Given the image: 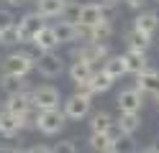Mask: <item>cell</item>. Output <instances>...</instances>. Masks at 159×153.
Here are the masks:
<instances>
[{"instance_id": "cell-1", "label": "cell", "mask_w": 159, "mask_h": 153, "mask_svg": "<svg viewBox=\"0 0 159 153\" xmlns=\"http://www.w3.org/2000/svg\"><path fill=\"white\" fill-rule=\"evenodd\" d=\"M39 61V51L31 54V51H13L3 59V74H13V77H28L36 69Z\"/></svg>"}, {"instance_id": "cell-2", "label": "cell", "mask_w": 159, "mask_h": 153, "mask_svg": "<svg viewBox=\"0 0 159 153\" xmlns=\"http://www.w3.org/2000/svg\"><path fill=\"white\" fill-rule=\"evenodd\" d=\"M67 125V115L64 110L52 107V110H39L36 112V120H34V128L44 135H59Z\"/></svg>"}, {"instance_id": "cell-3", "label": "cell", "mask_w": 159, "mask_h": 153, "mask_svg": "<svg viewBox=\"0 0 159 153\" xmlns=\"http://www.w3.org/2000/svg\"><path fill=\"white\" fill-rule=\"evenodd\" d=\"M41 26H44V18L36 13H26V15H21L16 20V36H18V44H31L34 41V36L41 31Z\"/></svg>"}, {"instance_id": "cell-4", "label": "cell", "mask_w": 159, "mask_h": 153, "mask_svg": "<svg viewBox=\"0 0 159 153\" xmlns=\"http://www.w3.org/2000/svg\"><path fill=\"white\" fill-rule=\"evenodd\" d=\"M64 115L67 120H82L90 115V110H93V97H87V95H80V92H75V95H69L64 102Z\"/></svg>"}, {"instance_id": "cell-5", "label": "cell", "mask_w": 159, "mask_h": 153, "mask_svg": "<svg viewBox=\"0 0 159 153\" xmlns=\"http://www.w3.org/2000/svg\"><path fill=\"white\" fill-rule=\"evenodd\" d=\"M31 102H34L36 110H52V107H59L62 95H59L57 87L41 84V87H31Z\"/></svg>"}, {"instance_id": "cell-6", "label": "cell", "mask_w": 159, "mask_h": 153, "mask_svg": "<svg viewBox=\"0 0 159 153\" xmlns=\"http://www.w3.org/2000/svg\"><path fill=\"white\" fill-rule=\"evenodd\" d=\"M36 69H39V74H41V77L57 79V77H62V71H64V59L59 56L57 51H44V54H39Z\"/></svg>"}, {"instance_id": "cell-7", "label": "cell", "mask_w": 159, "mask_h": 153, "mask_svg": "<svg viewBox=\"0 0 159 153\" xmlns=\"http://www.w3.org/2000/svg\"><path fill=\"white\" fill-rule=\"evenodd\" d=\"M3 110L13 112V115H21V117H28V115L36 110L34 102H31V89H28V92H16V95H8Z\"/></svg>"}, {"instance_id": "cell-8", "label": "cell", "mask_w": 159, "mask_h": 153, "mask_svg": "<svg viewBox=\"0 0 159 153\" xmlns=\"http://www.w3.org/2000/svg\"><path fill=\"white\" fill-rule=\"evenodd\" d=\"M116 102H118V110H121V112H141V107H144V95H141L136 87L121 89V92H118V97H116Z\"/></svg>"}, {"instance_id": "cell-9", "label": "cell", "mask_w": 159, "mask_h": 153, "mask_svg": "<svg viewBox=\"0 0 159 153\" xmlns=\"http://www.w3.org/2000/svg\"><path fill=\"white\" fill-rule=\"evenodd\" d=\"M23 128H26V117L13 115L8 110H0V135L3 138H16Z\"/></svg>"}, {"instance_id": "cell-10", "label": "cell", "mask_w": 159, "mask_h": 153, "mask_svg": "<svg viewBox=\"0 0 159 153\" xmlns=\"http://www.w3.org/2000/svg\"><path fill=\"white\" fill-rule=\"evenodd\" d=\"M141 95H157L159 92V71L149 66L146 71H141V74H136V84H134Z\"/></svg>"}, {"instance_id": "cell-11", "label": "cell", "mask_w": 159, "mask_h": 153, "mask_svg": "<svg viewBox=\"0 0 159 153\" xmlns=\"http://www.w3.org/2000/svg\"><path fill=\"white\" fill-rule=\"evenodd\" d=\"M134 28L144 31L146 36H154L159 28V13L157 10H139V15L134 18Z\"/></svg>"}, {"instance_id": "cell-12", "label": "cell", "mask_w": 159, "mask_h": 153, "mask_svg": "<svg viewBox=\"0 0 159 153\" xmlns=\"http://www.w3.org/2000/svg\"><path fill=\"white\" fill-rule=\"evenodd\" d=\"M31 44L36 46L39 54H44V51H54V49L59 46V41H57V36H54V28L44 23V26H41V31H39V33L34 36Z\"/></svg>"}, {"instance_id": "cell-13", "label": "cell", "mask_w": 159, "mask_h": 153, "mask_svg": "<svg viewBox=\"0 0 159 153\" xmlns=\"http://www.w3.org/2000/svg\"><path fill=\"white\" fill-rule=\"evenodd\" d=\"M105 15H103V3H85L82 5V10H80V20L77 23L80 26H95V23H100ZM108 20V18H105Z\"/></svg>"}, {"instance_id": "cell-14", "label": "cell", "mask_w": 159, "mask_h": 153, "mask_svg": "<svg viewBox=\"0 0 159 153\" xmlns=\"http://www.w3.org/2000/svg\"><path fill=\"white\" fill-rule=\"evenodd\" d=\"M123 59H126V71H128V74H134V77L149 69L146 51H131V49H128L126 54H123Z\"/></svg>"}, {"instance_id": "cell-15", "label": "cell", "mask_w": 159, "mask_h": 153, "mask_svg": "<svg viewBox=\"0 0 159 153\" xmlns=\"http://www.w3.org/2000/svg\"><path fill=\"white\" fill-rule=\"evenodd\" d=\"M67 5V0H36V13L44 20L52 18H62V10Z\"/></svg>"}, {"instance_id": "cell-16", "label": "cell", "mask_w": 159, "mask_h": 153, "mask_svg": "<svg viewBox=\"0 0 159 153\" xmlns=\"http://www.w3.org/2000/svg\"><path fill=\"white\" fill-rule=\"evenodd\" d=\"M103 71H105V74H111L113 79H121L123 74H128V71H126V59H123V54H108V56L103 59Z\"/></svg>"}, {"instance_id": "cell-17", "label": "cell", "mask_w": 159, "mask_h": 153, "mask_svg": "<svg viewBox=\"0 0 159 153\" xmlns=\"http://www.w3.org/2000/svg\"><path fill=\"white\" fill-rule=\"evenodd\" d=\"M93 71H95V64H90V61H85V59H75L72 64H69V79L75 82H87L93 77Z\"/></svg>"}, {"instance_id": "cell-18", "label": "cell", "mask_w": 159, "mask_h": 153, "mask_svg": "<svg viewBox=\"0 0 159 153\" xmlns=\"http://www.w3.org/2000/svg\"><path fill=\"white\" fill-rule=\"evenodd\" d=\"M54 36L59 44H75L77 41V23H69V20H59V23L52 26Z\"/></svg>"}, {"instance_id": "cell-19", "label": "cell", "mask_w": 159, "mask_h": 153, "mask_svg": "<svg viewBox=\"0 0 159 153\" xmlns=\"http://www.w3.org/2000/svg\"><path fill=\"white\" fill-rule=\"evenodd\" d=\"M0 87H3L5 95H16V92H28L31 89V84H28L26 77H13V74H3Z\"/></svg>"}, {"instance_id": "cell-20", "label": "cell", "mask_w": 159, "mask_h": 153, "mask_svg": "<svg viewBox=\"0 0 159 153\" xmlns=\"http://www.w3.org/2000/svg\"><path fill=\"white\" fill-rule=\"evenodd\" d=\"M149 44H152V36H146L144 31H139V28L126 31V46L131 51H146Z\"/></svg>"}, {"instance_id": "cell-21", "label": "cell", "mask_w": 159, "mask_h": 153, "mask_svg": "<svg viewBox=\"0 0 159 153\" xmlns=\"http://www.w3.org/2000/svg\"><path fill=\"white\" fill-rule=\"evenodd\" d=\"M87 82H90V89H93V95H103V92H108V89L113 87V82H116V79H113L111 74H105L103 69H100V71L95 69V71H93V77L87 79Z\"/></svg>"}, {"instance_id": "cell-22", "label": "cell", "mask_w": 159, "mask_h": 153, "mask_svg": "<svg viewBox=\"0 0 159 153\" xmlns=\"http://www.w3.org/2000/svg\"><path fill=\"white\" fill-rule=\"evenodd\" d=\"M116 122H118V128H121L126 135H134V133L141 128V112H121Z\"/></svg>"}, {"instance_id": "cell-23", "label": "cell", "mask_w": 159, "mask_h": 153, "mask_svg": "<svg viewBox=\"0 0 159 153\" xmlns=\"http://www.w3.org/2000/svg\"><path fill=\"white\" fill-rule=\"evenodd\" d=\"M113 122H116V120L111 117V112L100 110V112H95V115L90 117V130H93V133H105Z\"/></svg>"}, {"instance_id": "cell-24", "label": "cell", "mask_w": 159, "mask_h": 153, "mask_svg": "<svg viewBox=\"0 0 159 153\" xmlns=\"http://www.w3.org/2000/svg\"><path fill=\"white\" fill-rule=\"evenodd\" d=\"M113 36V20H100V23H95V26H90V38L93 41H108Z\"/></svg>"}, {"instance_id": "cell-25", "label": "cell", "mask_w": 159, "mask_h": 153, "mask_svg": "<svg viewBox=\"0 0 159 153\" xmlns=\"http://www.w3.org/2000/svg\"><path fill=\"white\" fill-rule=\"evenodd\" d=\"M87 146H90L95 153H103V151H108V148H113V140L108 138L105 133H93L90 140H87Z\"/></svg>"}, {"instance_id": "cell-26", "label": "cell", "mask_w": 159, "mask_h": 153, "mask_svg": "<svg viewBox=\"0 0 159 153\" xmlns=\"http://www.w3.org/2000/svg\"><path fill=\"white\" fill-rule=\"evenodd\" d=\"M80 10H82V5H80L77 0H67V5H64V10H62V20L77 23V20H80Z\"/></svg>"}, {"instance_id": "cell-27", "label": "cell", "mask_w": 159, "mask_h": 153, "mask_svg": "<svg viewBox=\"0 0 159 153\" xmlns=\"http://www.w3.org/2000/svg\"><path fill=\"white\" fill-rule=\"evenodd\" d=\"M113 148L118 153H136V140H134V135H126L123 133V135L113 143Z\"/></svg>"}, {"instance_id": "cell-28", "label": "cell", "mask_w": 159, "mask_h": 153, "mask_svg": "<svg viewBox=\"0 0 159 153\" xmlns=\"http://www.w3.org/2000/svg\"><path fill=\"white\" fill-rule=\"evenodd\" d=\"M54 153H77V140L75 138H64V140H59L52 146Z\"/></svg>"}, {"instance_id": "cell-29", "label": "cell", "mask_w": 159, "mask_h": 153, "mask_svg": "<svg viewBox=\"0 0 159 153\" xmlns=\"http://www.w3.org/2000/svg\"><path fill=\"white\" fill-rule=\"evenodd\" d=\"M13 26H16V15H13L8 8H0V33L11 31Z\"/></svg>"}, {"instance_id": "cell-30", "label": "cell", "mask_w": 159, "mask_h": 153, "mask_svg": "<svg viewBox=\"0 0 159 153\" xmlns=\"http://www.w3.org/2000/svg\"><path fill=\"white\" fill-rule=\"evenodd\" d=\"M28 153H54V151H52V146H44V143H36V146H31V148H28Z\"/></svg>"}, {"instance_id": "cell-31", "label": "cell", "mask_w": 159, "mask_h": 153, "mask_svg": "<svg viewBox=\"0 0 159 153\" xmlns=\"http://www.w3.org/2000/svg\"><path fill=\"white\" fill-rule=\"evenodd\" d=\"M126 5L131 8V10H144V5H146V0H126Z\"/></svg>"}, {"instance_id": "cell-32", "label": "cell", "mask_w": 159, "mask_h": 153, "mask_svg": "<svg viewBox=\"0 0 159 153\" xmlns=\"http://www.w3.org/2000/svg\"><path fill=\"white\" fill-rule=\"evenodd\" d=\"M11 153H28V148H26V151H23V148H13Z\"/></svg>"}, {"instance_id": "cell-33", "label": "cell", "mask_w": 159, "mask_h": 153, "mask_svg": "<svg viewBox=\"0 0 159 153\" xmlns=\"http://www.w3.org/2000/svg\"><path fill=\"white\" fill-rule=\"evenodd\" d=\"M8 3H11V5H21L23 0H8Z\"/></svg>"}, {"instance_id": "cell-34", "label": "cell", "mask_w": 159, "mask_h": 153, "mask_svg": "<svg viewBox=\"0 0 159 153\" xmlns=\"http://www.w3.org/2000/svg\"><path fill=\"white\" fill-rule=\"evenodd\" d=\"M154 102H157V110H159V92H157V95H154Z\"/></svg>"}, {"instance_id": "cell-35", "label": "cell", "mask_w": 159, "mask_h": 153, "mask_svg": "<svg viewBox=\"0 0 159 153\" xmlns=\"http://www.w3.org/2000/svg\"><path fill=\"white\" fill-rule=\"evenodd\" d=\"M103 153H118V151H116V148H108V151H103Z\"/></svg>"}, {"instance_id": "cell-36", "label": "cell", "mask_w": 159, "mask_h": 153, "mask_svg": "<svg viewBox=\"0 0 159 153\" xmlns=\"http://www.w3.org/2000/svg\"><path fill=\"white\" fill-rule=\"evenodd\" d=\"M141 153H154V151H152V148H144V151H141Z\"/></svg>"}, {"instance_id": "cell-37", "label": "cell", "mask_w": 159, "mask_h": 153, "mask_svg": "<svg viewBox=\"0 0 159 153\" xmlns=\"http://www.w3.org/2000/svg\"><path fill=\"white\" fill-rule=\"evenodd\" d=\"M108 3H118V0H108Z\"/></svg>"}, {"instance_id": "cell-38", "label": "cell", "mask_w": 159, "mask_h": 153, "mask_svg": "<svg viewBox=\"0 0 159 153\" xmlns=\"http://www.w3.org/2000/svg\"><path fill=\"white\" fill-rule=\"evenodd\" d=\"M23 3H26V0H23Z\"/></svg>"}, {"instance_id": "cell-39", "label": "cell", "mask_w": 159, "mask_h": 153, "mask_svg": "<svg viewBox=\"0 0 159 153\" xmlns=\"http://www.w3.org/2000/svg\"><path fill=\"white\" fill-rule=\"evenodd\" d=\"M157 3H159V0H157Z\"/></svg>"}]
</instances>
